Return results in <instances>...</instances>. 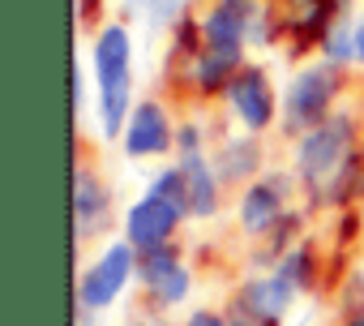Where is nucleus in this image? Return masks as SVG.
Returning <instances> with one entry per match:
<instances>
[{
	"label": "nucleus",
	"instance_id": "nucleus-1",
	"mask_svg": "<svg viewBox=\"0 0 364 326\" xmlns=\"http://www.w3.org/2000/svg\"><path fill=\"white\" fill-rule=\"evenodd\" d=\"M351 159V120L347 116H330L321 120L317 129H309L300 137V150H296V168L304 181L313 185H334V177L347 168Z\"/></svg>",
	"mask_w": 364,
	"mask_h": 326
},
{
	"label": "nucleus",
	"instance_id": "nucleus-2",
	"mask_svg": "<svg viewBox=\"0 0 364 326\" xmlns=\"http://www.w3.org/2000/svg\"><path fill=\"white\" fill-rule=\"evenodd\" d=\"M343 78H338V65H309L291 90H287V129L291 133H309L326 120V107L334 103Z\"/></svg>",
	"mask_w": 364,
	"mask_h": 326
},
{
	"label": "nucleus",
	"instance_id": "nucleus-3",
	"mask_svg": "<svg viewBox=\"0 0 364 326\" xmlns=\"http://www.w3.org/2000/svg\"><path fill=\"white\" fill-rule=\"evenodd\" d=\"M129 275H133V245L124 241V245H112L86 275H82V283H77V305L90 313V309H107L116 296H120V288L129 283Z\"/></svg>",
	"mask_w": 364,
	"mask_h": 326
},
{
	"label": "nucleus",
	"instance_id": "nucleus-4",
	"mask_svg": "<svg viewBox=\"0 0 364 326\" xmlns=\"http://www.w3.org/2000/svg\"><path fill=\"white\" fill-rule=\"evenodd\" d=\"M185 219L176 206H167V202H159L154 194L150 198H141L129 215H124V236H129V245L137 249V253H150V249H163L167 241H171V232H176V224Z\"/></svg>",
	"mask_w": 364,
	"mask_h": 326
},
{
	"label": "nucleus",
	"instance_id": "nucleus-5",
	"mask_svg": "<svg viewBox=\"0 0 364 326\" xmlns=\"http://www.w3.org/2000/svg\"><path fill=\"white\" fill-rule=\"evenodd\" d=\"M228 99H232V112L240 116V125L253 129V133H262V129L274 120V90H270L266 73L253 69V65H245V69L232 78Z\"/></svg>",
	"mask_w": 364,
	"mask_h": 326
},
{
	"label": "nucleus",
	"instance_id": "nucleus-6",
	"mask_svg": "<svg viewBox=\"0 0 364 326\" xmlns=\"http://www.w3.org/2000/svg\"><path fill=\"white\" fill-rule=\"evenodd\" d=\"M253 18L257 9L249 5V0H219V5L210 9V18L202 22V39L206 48H219V52H240L249 31H253Z\"/></svg>",
	"mask_w": 364,
	"mask_h": 326
},
{
	"label": "nucleus",
	"instance_id": "nucleus-7",
	"mask_svg": "<svg viewBox=\"0 0 364 326\" xmlns=\"http://www.w3.org/2000/svg\"><path fill=\"white\" fill-rule=\"evenodd\" d=\"M137 270H141V279H146V288H150V296L159 305H180V300L189 296V270L176 262V249L171 245L141 253Z\"/></svg>",
	"mask_w": 364,
	"mask_h": 326
},
{
	"label": "nucleus",
	"instance_id": "nucleus-8",
	"mask_svg": "<svg viewBox=\"0 0 364 326\" xmlns=\"http://www.w3.org/2000/svg\"><path fill=\"white\" fill-rule=\"evenodd\" d=\"M291 296H296V288L274 270V275H266V279L245 283L240 296H236V309L249 313V317H257V322H270V326H274V322L291 309Z\"/></svg>",
	"mask_w": 364,
	"mask_h": 326
},
{
	"label": "nucleus",
	"instance_id": "nucleus-9",
	"mask_svg": "<svg viewBox=\"0 0 364 326\" xmlns=\"http://www.w3.org/2000/svg\"><path fill=\"white\" fill-rule=\"evenodd\" d=\"M171 146V125H167V112L159 103H137L129 125H124V150L133 159L141 154H163Z\"/></svg>",
	"mask_w": 364,
	"mask_h": 326
},
{
	"label": "nucleus",
	"instance_id": "nucleus-10",
	"mask_svg": "<svg viewBox=\"0 0 364 326\" xmlns=\"http://www.w3.org/2000/svg\"><path fill=\"white\" fill-rule=\"evenodd\" d=\"M73 219H77V236H95L107 219V189L95 172L77 168L73 172Z\"/></svg>",
	"mask_w": 364,
	"mask_h": 326
},
{
	"label": "nucleus",
	"instance_id": "nucleus-11",
	"mask_svg": "<svg viewBox=\"0 0 364 326\" xmlns=\"http://www.w3.org/2000/svg\"><path fill=\"white\" fill-rule=\"evenodd\" d=\"M338 5L334 0H283V26L296 35V48L313 43V39H326V31L334 26L330 14Z\"/></svg>",
	"mask_w": 364,
	"mask_h": 326
},
{
	"label": "nucleus",
	"instance_id": "nucleus-12",
	"mask_svg": "<svg viewBox=\"0 0 364 326\" xmlns=\"http://www.w3.org/2000/svg\"><path fill=\"white\" fill-rule=\"evenodd\" d=\"M129 56H133L129 31H124V26H103L99 39H95V73H99V82L133 78V73H129Z\"/></svg>",
	"mask_w": 364,
	"mask_h": 326
},
{
	"label": "nucleus",
	"instance_id": "nucleus-13",
	"mask_svg": "<svg viewBox=\"0 0 364 326\" xmlns=\"http://www.w3.org/2000/svg\"><path fill=\"white\" fill-rule=\"evenodd\" d=\"M279 211H283V189H279V181H262V185H253V189L240 198V224H245V232H253V236H262L266 228H274V224H279Z\"/></svg>",
	"mask_w": 364,
	"mask_h": 326
},
{
	"label": "nucleus",
	"instance_id": "nucleus-14",
	"mask_svg": "<svg viewBox=\"0 0 364 326\" xmlns=\"http://www.w3.org/2000/svg\"><path fill=\"white\" fill-rule=\"evenodd\" d=\"M180 172L189 181V215H215L219 211V189H215V172L206 168L202 150L180 154Z\"/></svg>",
	"mask_w": 364,
	"mask_h": 326
},
{
	"label": "nucleus",
	"instance_id": "nucleus-15",
	"mask_svg": "<svg viewBox=\"0 0 364 326\" xmlns=\"http://www.w3.org/2000/svg\"><path fill=\"white\" fill-rule=\"evenodd\" d=\"M193 73H198V86H202V95H219V90H228L232 86V78L240 73V52H219V48H202L198 52V65H193Z\"/></svg>",
	"mask_w": 364,
	"mask_h": 326
},
{
	"label": "nucleus",
	"instance_id": "nucleus-16",
	"mask_svg": "<svg viewBox=\"0 0 364 326\" xmlns=\"http://www.w3.org/2000/svg\"><path fill=\"white\" fill-rule=\"evenodd\" d=\"M150 194H154L159 202L176 206L180 215H189V181H185V172H180V168L159 172V177H154V185H150Z\"/></svg>",
	"mask_w": 364,
	"mask_h": 326
},
{
	"label": "nucleus",
	"instance_id": "nucleus-17",
	"mask_svg": "<svg viewBox=\"0 0 364 326\" xmlns=\"http://www.w3.org/2000/svg\"><path fill=\"white\" fill-rule=\"evenodd\" d=\"M219 172H223V177H232V181L253 177V172H257V146H253V142H232V146L223 150Z\"/></svg>",
	"mask_w": 364,
	"mask_h": 326
},
{
	"label": "nucleus",
	"instance_id": "nucleus-18",
	"mask_svg": "<svg viewBox=\"0 0 364 326\" xmlns=\"http://www.w3.org/2000/svg\"><path fill=\"white\" fill-rule=\"evenodd\" d=\"M321 52H326V65H347L355 56V31H347L343 22H334L321 39Z\"/></svg>",
	"mask_w": 364,
	"mask_h": 326
},
{
	"label": "nucleus",
	"instance_id": "nucleus-19",
	"mask_svg": "<svg viewBox=\"0 0 364 326\" xmlns=\"http://www.w3.org/2000/svg\"><path fill=\"white\" fill-rule=\"evenodd\" d=\"M279 275H283L291 288H309V283H313V253H309L304 245H300V249H291V253H283Z\"/></svg>",
	"mask_w": 364,
	"mask_h": 326
},
{
	"label": "nucleus",
	"instance_id": "nucleus-20",
	"mask_svg": "<svg viewBox=\"0 0 364 326\" xmlns=\"http://www.w3.org/2000/svg\"><path fill=\"white\" fill-rule=\"evenodd\" d=\"M176 142H180V150H185V154H189V150H198V142H202V133H198L193 125H185V129H180V133H176Z\"/></svg>",
	"mask_w": 364,
	"mask_h": 326
},
{
	"label": "nucleus",
	"instance_id": "nucleus-21",
	"mask_svg": "<svg viewBox=\"0 0 364 326\" xmlns=\"http://www.w3.org/2000/svg\"><path fill=\"white\" fill-rule=\"evenodd\" d=\"M185 326H228V317H219V313H210V309H202V313H193Z\"/></svg>",
	"mask_w": 364,
	"mask_h": 326
},
{
	"label": "nucleus",
	"instance_id": "nucleus-22",
	"mask_svg": "<svg viewBox=\"0 0 364 326\" xmlns=\"http://www.w3.org/2000/svg\"><path fill=\"white\" fill-rule=\"evenodd\" d=\"M228 326H270V322H257V317H249V313H240V309H236Z\"/></svg>",
	"mask_w": 364,
	"mask_h": 326
},
{
	"label": "nucleus",
	"instance_id": "nucleus-23",
	"mask_svg": "<svg viewBox=\"0 0 364 326\" xmlns=\"http://www.w3.org/2000/svg\"><path fill=\"white\" fill-rule=\"evenodd\" d=\"M355 56H360V61H364V22H360V26H355Z\"/></svg>",
	"mask_w": 364,
	"mask_h": 326
},
{
	"label": "nucleus",
	"instance_id": "nucleus-24",
	"mask_svg": "<svg viewBox=\"0 0 364 326\" xmlns=\"http://www.w3.org/2000/svg\"><path fill=\"white\" fill-rule=\"evenodd\" d=\"M347 326H364V305H360V309H355V313L347 317Z\"/></svg>",
	"mask_w": 364,
	"mask_h": 326
},
{
	"label": "nucleus",
	"instance_id": "nucleus-25",
	"mask_svg": "<svg viewBox=\"0 0 364 326\" xmlns=\"http://www.w3.org/2000/svg\"><path fill=\"white\" fill-rule=\"evenodd\" d=\"M334 5H338V9H343V5H347V0H334Z\"/></svg>",
	"mask_w": 364,
	"mask_h": 326
}]
</instances>
